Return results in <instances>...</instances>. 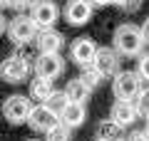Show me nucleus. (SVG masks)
Returning <instances> with one entry per match:
<instances>
[{
	"label": "nucleus",
	"mask_w": 149,
	"mask_h": 141,
	"mask_svg": "<svg viewBox=\"0 0 149 141\" xmlns=\"http://www.w3.org/2000/svg\"><path fill=\"white\" fill-rule=\"evenodd\" d=\"M144 37H142V30L132 22H124L114 30V52L122 55V57H139L144 50Z\"/></svg>",
	"instance_id": "obj_1"
},
{
	"label": "nucleus",
	"mask_w": 149,
	"mask_h": 141,
	"mask_svg": "<svg viewBox=\"0 0 149 141\" xmlns=\"http://www.w3.org/2000/svg\"><path fill=\"white\" fill-rule=\"evenodd\" d=\"M27 74H30V59H27L22 52L8 55V57L3 59V64H0V79L8 82V84H20V82H25Z\"/></svg>",
	"instance_id": "obj_2"
},
{
	"label": "nucleus",
	"mask_w": 149,
	"mask_h": 141,
	"mask_svg": "<svg viewBox=\"0 0 149 141\" xmlns=\"http://www.w3.org/2000/svg\"><path fill=\"white\" fill-rule=\"evenodd\" d=\"M139 89H142V79H139L137 72H132V69L114 72V82H112V94H114V99L132 102L134 97H137Z\"/></svg>",
	"instance_id": "obj_3"
},
{
	"label": "nucleus",
	"mask_w": 149,
	"mask_h": 141,
	"mask_svg": "<svg viewBox=\"0 0 149 141\" xmlns=\"http://www.w3.org/2000/svg\"><path fill=\"white\" fill-rule=\"evenodd\" d=\"M60 17V10L55 5V0H32L30 5V20L35 22L37 30H47V27H55Z\"/></svg>",
	"instance_id": "obj_4"
},
{
	"label": "nucleus",
	"mask_w": 149,
	"mask_h": 141,
	"mask_svg": "<svg viewBox=\"0 0 149 141\" xmlns=\"http://www.w3.org/2000/svg\"><path fill=\"white\" fill-rule=\"evenodd\" d=\"M30 99L22 97V94H13L3 102V116L8 119V124H25L27 114H30Z\"/></svg>",
	"instance_id": "obj_5"
},
{
	"label": "nucleus",
	"mask_w": 149,
	"mask_h": 141,
	"mask_svg": "<svg viewBox=\"0 0 149 141\" xmlns=\"http://www.w3.org/2000/svg\"><path fill=\"white\" fill-rule=\"evenodd\" d=\"M35 35H37V27H35V22L30 20V15H17L15 20L10 22V27H8V37H10V42H15V45L35 42Z\"/></svg>",
	"instance_id": "obj_6"
},
{
	"label": "nucleus",
	"mask_w": 149,
	"mask_h": 141,
	"mask_svg": "<svg viewBox=\"0 0 149 141\" xmlns=\"http://www.w3.org/2000/svg\"><path fill=\"white\" fill-rule=\"evenodd\" d=\"M92 12H95L92 0H67L65 3V20L74 27L87 25L92 20Z\"/></svg>",
	"instance_id": "obj_7"
},
{
	"label": "nucleus",
	"mask_w": 149,
	"mask_h": 141,
	"mask_svg": "<svg viewBox=\"0 0 149 141\" xmlns=\"http://www.w3.org/2000/svg\"><path fill=\"white\" fill-rule=\"evenodd\" d=\"M25 124H30V129L37 131V134H45V131H50L55 124H60V119H57V114L50 111L45 104H37V106H30V114H27Z\"/></svg>",
	"instance_id": "obj_8"
},
{
	"label": "nucleus",
	"mask_w": 149,
	"mask_h": 141,
	"mask_svg": "<svg viewBox=\"0 0 149 141\" xmlns=\"http://www.w3.org/2000/svg\"><path fill=\"white\" fill-rule=\"evenodd\" d=\"M62 72H65V59L60 57V52L57 55H40V57H37V62H35V74L37 77L52 82V79H57Z\"/></svg>",
	"instance_id": "obj_9"
},
{
	"label": "nucleus",
	"mask_w": 149,
	"mask_h": 141,
	"mask_svg": "<svg viewBox=\"0 0 149 141\" xmlns=\"http://www.w3.org/2000/svg\"><path fill=\"white\" fill-rule=\"evenodd\" d=\"M35 45H37V50H40V55H57L65 47V37H62V32H57L55 27H47V30H37Z\"/></svg>",
	"instance_id": "obj_10"
},
{
	"label": "nucleus",
	"mask_w": 149,
	"mask_h": 141,
	"mask_svg": "<svg viewBox=\"0 0 149 141\" xmlns=\"http://www.w3.org/2000/svg\"><path fill=\"white\" fill-rule=\"evenodd\" d=\"M95 52H97V42L92 37H77L70 47V59L80 67H87V64H92Z\"/></svg>",
	"instance_id": "obj_11"
},
{
	"label": "nucleus",
	"mask_w": 149,
	"mask_h": 141,
	"mask_svg": "<svg viewBox=\"0 0 149 141\" xmlns=\"http://www.w3.org/2000/svg\"><path fill=\"white\" fill-rule=\"evenodd\" d=\"M92 67L102 74V77H112V74L117 72L119 67V55L109 47H97L95 57H92Z\"/></svg>",
	"instance_id": "obj_12"
},
{
	"label": "nucleus",
	"mask_w": 149,
	"mask_h": 141,
	"mask_svg": "<svg viewBox=\"0 0 149 141\" xmlns=\"http://www.w3.org/2000/svg\"><path fill=\"white\" fill-rule=\"evenodd\" d=\"M57 119H60V124H62V126H67V129L72 131V129H77V126L85 124L87 109H85L82 102H67V106L57 114Z\"/></svg>",
	"instance_id": "obj_13"
},
{
	"label": "nucleus",
	"mask_w": 149,
	"mask_h": 141,
	"mask_svg": "<svg viewBox=\"0 0 149 141\" xmlns=\"http://www.w3.org/2000/svg\"><path fill=\"white\" fill-rule=\"evenodd\" d=\"M137 119H139V114H137V109H134V102L117 99L114 104H112V121H114L117 126L127 129V126H132Z\"/></svg>",
	"instance_id": "obj_14"
},
{
	"label": "nucleus",
	"mask_w": 149,
	"mask_h": 141,
	"mask_svg": "<svg viewBox=\"0 0 149 141\" xmlns=\"http://www.w3.org/2000/svg\"><path fill=\"white\" fill-rule=\"evenodd\" d=\"M62 92L67 94V99H70V102H82V104H85V102L90 99V92H92V89L87 87V84L82 82L80 77H74V79H70V82L65 84Z\"/></svg>",
	"instance_id": "obj_15"
},
{
	"label": "nucleus",
	"mask_w": 149,
	"mask_h": 141,
	"mask_svg": "<svg viewBox=\"0 0 149 141\" xmlns=\"http://www.w3.org/2000/svg\"><path fill=\"white\" fill-rule=\"evenodd\" d=\"M97 139H104V141H119L122 139V126H117L112 119H104L97 124Z\"/></svg>",
	"instance_id": "obj_16"
},
{
	"label": "nucleus",
	"mask_w": 149,
	"mask_h": 141,
	"mask_svg": "<svg viewBox=\"0 0 149 141\" xmlns=\"http://www.w3.org/2000/svg\"><path fill=\"white\" fill-rule=\"evenodd\" d=\"M50 92H52V82H50V79L35 77V79L30 82V97H32V99H37V102H45Z\"/></svg>",
	"instance_id": "obj_17"
},
{
	"label": "nucleus",
	"mask_w": 149,
	"mask_h": 141,
	"mask_svg": "<svg viewBox=\"0 0 149 141\" xmlns=\"http://www.w3.org/2000/svg\"><path fill=\"white\" fill-rule=\"evenodd\" d=\"M67 102H70V99H67V94H65L62 89H52V92L47 94V99H45L42 104L47 106L50 111H55V114H60V111H62L65 106H67Z\"/></svg>",
	"instance_id": "obj_18"
},
{
	"label": "nucleus",
	"mask_w": 149,
	"mask_h": 141,
	"mask_svg": "<svg viewBox=\"0 0 149 141\" xmlns=\"http://www.w3.org/2000/svg\"><path fill=\"white\" fill-rule=\"evenodd\" d=\"M80 79H82V82H85L90 89H95V87H100V84H102V79H104V77H102V74L97 72V69L92 67V64H87V67H82Z\"/></svg>",
	"instance_id": "obj_19"
},
{
	"label": "nucleus",
	"mask_w": 149,
	"mask_h": 141,
	"mask_svg": "<svg viewBox=\"0 0 149 141\" xmlns=\"http://www.w3.org/2000/svg\"><path fill=\"white\" fill-rule=\"evenodd\" d=\"M134 109H137L139 116H149V87L147 89H139L137 97H134Z\"/></svg>",
	"instance_id": "obj_20"
},
{
	"label": "nucleus",
	"mask_w": 149,
	"mask_h": 141,
	"mask_svg": "<svg viewBox=\"0 0 149 141\" xmlns=\"http://www.w3.org/2000/svg\"><path fill=\"white\" fill-rule=\"evenodd\" d=\"M45 141H70V129L62 124H55L50 131H45Z\"/></svg>",
	"instance_id": "obj_21"
},
{
	"label": "nucleus",
	"mask_w": 149,
	"mask_h": 141,
	"mask_svg": "<svg viewBox=\"0 0 149 141\" xmlns=\"http://www.w3.org/2000/svg\"><path fill=\"white\" fill-rule=\"evenodd\" d=\"M137 74H139V79H142V82H149V55H142V57H139Z\"/></svg>",
	"instance_id": "obj_22"
},
{
	"label": "nucleus",
	"mask_w": 149,
	"mask_h": 141,
	"mask_svg": "<svg viewBox=\"0 0 149 141\" xmlns=\"http://www.w3.org/2000/svg\"><path fill=\"white\" fill-rule=\"evenodd\" d=\"M8 5L15 8V10H25V8L32 5V0H8Z\"/></svg>",
	"instance_id": "obj_23"
},
{
	"label": "nucleus",
	"mask_w": 149,
	"mask_h": 141,
	"mask_svg": "<svg viewBox=\"0 0 149 141\" xmlns=\"http://www.w3.org/2000/svg\"><path fill=\"white\" fill-rule=\"evenodd\" d=\"M124 141H149V131H132L129 139H124Z\"/></svg>",
	"instance_id": "obj_24"
},
{
	"label": "nucleus",
	"mask_w": 149,
	"mask_h": 141,
	"mask_svg": "<svg viewBox=\"0 0 149 141\" xmlns=\"http://www.w3.org/2000/svg\"><path fill=\"white\" fill-rule=\"evenodd\" d=\"M142 3H144V0H124V10H129V12H137L139 8H142Z\"/></svg>",
	"instance_id": "obj_25"
},
{
	"label": "nucleus",
	"mask_w": 149,
	"mask_h": 141,
	"mask_svg": "<svg viewBox=\"0 0 149 141\" xmlns=\"http://www.w3.org/2000/svg\"><path fill=\"white\" fill-rule=\"evenodd\" d=\"M92 5H119V8H124V0H92Z\"/></svg>",
	"instance_id": "obj_26"
},
{
	"label": "nucleus",
	"mask_w": 149,
	"mask_h": 141,
	"mask_svg": "<svg viewBox=\"0 0 149 141\" xmlns=\"http://www.w3.org/2000/svg\"><path fill=\"white\" fill-rule=\"evenodd\" d=\"M139 30H142V37H144V42H149V17L144 20V25L139 27Z\"/></svg>",
	"instance_id": "obj_27"
},
{
	"label": "nucleus",
	"mask_w": 149,
	"mask_h": 141,
	"mask_svg": "<svg viewBox=\"0 0 149 141\" xmlns=\"http://www.w3.org/2000/svg\"><path fill=\"white\" fill-rule=\"evenodd\" d=\"M5 32V17H3V10H0V35Z\"/></svg>",
	"instance_id": "obj_28"
},
{
	"label": "nucleus",
	"mask_w": 149,
	"mask_h": 141,
	"mask_svg": "<svg viewBox=\"0 0 149 141\" xmlns=\"http://www.w3.org/2000/svg\"><path fill=\"white\" fill-rule=\"evenodd\" d=\"M3 8H8V0H0V10H3Z\"/></svg>",
	"instance_id": "obj_29"
},
{
	"label": "nucleus",
	"mask_w": 149,
	"mask_h": 141,
	"mask_svg": "<svg viewBox=\"0 0 149 141\" xmlns=\"http://www.w3.org/2000/svg\"><path fill=\"white\" fill-rule=\"evenodd\" d=\"M144 119H147V129H144V131H149V116H144Z\"/></svg>",
	"instance_id": "obj_30"
},
{
	"label": "nucleus",
	"mask_w": 149,
	"mask_h": 141,
	"mask_svg": "<svg viewBox=\"0 0 149 141\" xmlns=\"http://www.w3.org/2000/svg\"><path fill=\"white\" fill-rule=\"evenodd\" d=\"M95 141H104V139H95Z\"/></svg>",
	"instance_id": "obj_31"
}]
</instances>
